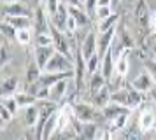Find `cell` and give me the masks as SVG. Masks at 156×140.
<instances>
[{
    "instance_id": "1",
    "label": "cell",
    "mask_w": 156,
    "mask_h": 140,
    "mask_svg": "<svg viewBox=\"0 0 156 140\" xmlns=\"http://www.w3.org/2000/svg\"><path fill=\"white\" fill-rule=\"evenodd\" d=\"M72 110H74V117L79 123H97L98 116H102V110H98L93 103H86V102L72 103Z\"/></svg>"
},
{
    "instance_id": "2",
    "label": "cell",
    "mask_w": 156,
    "mask_h": 140,
    "mask_svg": "<svg viewBox=\"0 0 156 140\" xmlns=\"http://www.w3.org/2000/svg\"><path fill=\"white\" fill-rule=\"evenodd\" d=\"M76 67V60L70 56H65L62 53H55L53 58L49 60V63L46 65L44 72H53V74H62V72H74Z\"/></svg>"
},
{
    "instance_id": "3",
    "label": "cell",
    "mask_w": 156,
    "mask_h": 140,
    "mask_svg": "<svg viewBox=\"0 0 156 140\" xmlns=\"http://www.w3.org/2000/svg\"><path fill=\"white\" fill-rule=\"evenodd\" d=\"M137 124H139L142 133H149L151 130L156 128V103L154 102L151 105H144L142 107L139 119H137Z\"/></svg>"
},
{
    "instance_id": "4",
    "label": "cell",
    "mask_w": 156,
    "mask_h": 140,
    "mask_svg": "<svg viewBox=\"0 0 156 140\" xmlns=\"http://www.w3.org/2000/svg\"><path fill=\"white\" fill-rule=\"evenodd\" d=\"M79 49H81L83 58H84L86 61H88L90 58H93L95 54H98V37H97V33H95L93 30H90V32L86 33V37L83 39Z\"/></svg>"
},
{
    "instance_id": "5",
    "label": "cell",
    "mask_w": 156,
    "mask_h": 140,
    "mask_svg": "<svg viewBox=\"0 0 156 140\" xmlns=\"http://www.w3.org/2000/svg\"><path fill=\"white\" fill-rule=\"evenodd\" d=\"M34 26H35V33H49L51 32V19L49 14L44 7H37L35 14H34Z\"/></svg>"
},
{
    "instance_id": "6",
    "label": "cell",
    "mask_w": 156,
    "mask_h": 140,
    "mask_svg": "<svg viewBox=\"0 0 156 140\" xmlns=\"http://www.w3.org/2000/svg\"><path fill=\"white\" fill-rule=\"evenodd\" d=\"M72 81H74V77H69V79H62V81H58L56 84H53L49 88V100L51 102L60 103V102L67 96V93H69V84H72Z\"/></svg>"
},
{
    "instance_id": "7",
    "label": "cell",
    "mask_w": 156,
    "mask_h": 140,
    "mask_svg": "<svg viewBox=\"0 0 156 140\" xmlns=\"http://www.w3.org/2000/svg\"><path fill=\"white\" fill-rule=\"evenodd\" d=\"M55 53H56V49L53 47V46H35V49H34V60H35V63L41 67L42 72H44L46 65L49 63V60L53 58Z\"/></svg>"
},
{
    "instance_id": "8",
    "label": "cell",
    "mask_w": 156,
    "mask_h": 140,
    "mask_svg": "<svg viewBox=\"0 0 156 140\" xmlns=\"http://www.w3.org/2000/svg\"><path fill=\"white\" fill-rule=\"evenodd\" d=\"M130 84H132L137 91H140V93L146 95V93H151V91L154 89L156 82H154V79H153V75H151L149 72H142L140 75H137Z\"/></svg>"
},
{
    "instance_id": "9",
    "label": "cell",
    "mask_w": 156,
    "mask_h": 140,
    "mask_svg": "<svg viewBox=\"0 0 156 140\" xmlns=\"http://www.w3.org/2000/svg\"><path fill=\"white\" fill-rule=\"evenodd\" d=\"M70 18V12H69V7L65 5L63 2L60 4L58 11L55 12V16H51V25L55 28H58L60 32H67V21Z\"/></svg>"
},
{
    "instance_id": "10",
    "label": "cell",
    "mask_w": 156,
    "mask_h": 140,
    "mask_svg": "<svg viewBox=\"0 0 156 140\" xmlns=\"http://www.w3.org/2000/svg\"><path fill=\"white\" fill-rule=\"evenodd\" d=\"M135 19H137V23H139V26L142 30L151 28V12H149L144 0H139V4L135 7Z\"/></svg>"
},
{
    "instance_id": "11",
    "label": "cell",
    "mask_w": 156,
    "mask_h": 140,
    "mask_svg": "<svg viewBox=\"0 0 156 140\" xmlns=\"http://www.w3.org/2000/svg\"><path fill=\"white\" fill-rule=\"evenodd\" d=\"M123 114H132V109L123 107V105H118V103H114V102H111L107 107L102 109V117L105 119V121H111V119H114V117H119Z\"/></svg>"
},
{
    "instance_id": "12",
    "label": "cell",
    "mask_w": 156,
    "mask_h": 140,
    "mask_svg": "<svg viewBox=\"0 0 156 140\" xmlns=\"http://www.w3.org/2000/svg\"><path fill=\"white\" fill-rule=\"evenodd\" d=\"M23 110H25L23 112V123L27 124V128L35 130V126L39 124V119H41V109L37 105H30Z\"/></svg>"
},
{
    "instance_id": "13",
    "label": "cell",
    "mask_w": 156,
    "mask_h": 140,
    "mask_svg": "<svg viewBox=\"0 0 156 140\" xmlns=\"http://www.w3.org/2000/svg\"><path fill=\"white\" fill-rule=\"evenodd\" d=\"M9 16H28V7L23 5L21 2L2 4V18H9Z\"/></svg>"
},
{
    "instance_id": "14",
    "label": "cell",
    "mask_w": 156,
    "mask_h": 140,
    "mask_svg": "<svg viewBox=\"0 0 156 140\" xmlns=\"http://www.w3.org/2000/svg\"><path fill=\"white\" fill-rule=\"evenodd\" d=\"M18 86H20L18 77H4V79H2V86H0L2 98H5V96H14L16 91H18Z\"/></svg>"
},
{
    "instance_id": "15",
    "label": "cell",
    "mask_w": 156,
    "mask_h": 140,
    "mask_svg": "<svg viewBox=\"0 0 156 140\" xmlns=\"http://www.w3.org/2000/svg\"><path fill=\"white\" fill-rule=\"evenodd\" d=\"M111 102L132 109V98H130V91H128L126 86H123V88L118 89V91H112V93H111Z\"/></svg>"
},
{
    "instance_id": "16",
    "label": "cell",
    "mask_w": 156,
    "mask_h": 140,
    "mask_svg": "<svg viewBox=\"0 0 156 140\" xmlns=\"http://www.w3.org/2000/svg\"><path fill=\"white\" fill-rule=\"evenodd\" d=\"M111 88H109V84H107L105 88H102V89L95 95V96H91V103L97 107V109H104V107H107V105L111 103Z\"/></svg>"
},
{
    "instance_id": "17",
    "label": "cell",
    "mask_w": 156,
    "mask_h": 140,
    "mask_svg": "<svg viewBox=\"0 0 156 140\" xmlns=\"http://www.w3.org/2000/svg\"><path fill=\"white\" fill-rule=\"evenodd\" d=\"M41 75H42V70H41V67L35 63V60L32 58L30 60V63L27 65V74H25V79H27V84L28 86H32V84H35L39 79H41Z\"/></svg>"
},
{
    "instance_id": "18",
    "label": "cell",
    "mask_w": 156,
    "mask_h": 140,
    "mask_svg": "<svg viewBox=\"0 0 156 140\" xmlns=\"http://www.w3.org/2000/svg\"><path fill=\"white\" fill-rule=\"evenodd\" d=\"M114 67H116V60H114L112 53L109 51V53L102 58V68H100V72H102L104 77L107 79V82H109L114 75Z\"/></svg>"
},
{
    "instance_id": "19",
    "label": "cell",
    "mask_w": 156,
    "mask_h": 140,
    "mask_svg": "<svg viewBox=\"0 0 156 140\" xmlns=\"http://www.w3.org/2000/svg\"><path fill=\"white\" fill-rule=\"evenodd\" d=\"M105 86H107V79L104 77L102 72H97V74L90 75V98L95 96V95H97L102 88H105Z\"/></svg>"
},
{
    "instance_id": "20",
    "label": "cell",
    "mask_w": 156,
    "mask_h": 140,
    "mask_svg": "<svg viewBox=\"0 0 156 140\" xmlns=\"http://www.w3.org/2000/svg\"><path fill=\"white\" fill-rule=\"evenodd\" d=\"M98 131L100 130H98V126H97V123H83L79 137H81V140H95Z\"/></svg>"
},
{
    "instance_id": "21",
    "label": "cell",
    "mask_w": 156,
    "mask_h": 140,
    "mask_svg": "<svg viewBox=\"0 0 156 140\" xmlns=\"http://www.w3.org/2000/svg\"><path fill=\"white\" fill-rule=\"evenodd\" d=\"M67 7H69V5H67ZM69 12H70V16L76 18V21L79 23V26H88V25H90V21H91V18L88 16V12L84 11V7H83V5L69 7Z\"/></svg>"
},
{
    "instance_id": "22",
    "label": "cell",
    "mask_w": 156,
    "mask_h": 140,
    "mask_svg": "<svg viewBox=\"0 0 156 140\" xmlns=\"http://www.w3.org/2000/svg\"><path fill=\"white\" fill-rule=\"evenodd\" d=\"M14 98H16V102H18V105H20V109H27L30 105H37V102H39V98H37L35 95H32L30 91L16 93Z\"/></svg>"
},
{
    "instance_id": "23",
    "label": "cell",
    "mask_w": 156,
    "mask_h": 140,
    "mask_svg": "<svg viewBox=\"0 0 156 140\" xmlns=\"http://www.w3.org/2000/svg\"><path fill=\"white\" fill-rule=\"evenodd\" d=\"M119 21H121V16L118 12H114L112 16H109V18H105V19L98 21V33H105V32H109V30L116 28Z\"/></svg>"
},
{
    "instance_id": "24",
    "label": "cell",
    "mask_w": 156,
    "mask_h": 140,
    "mask_svg": "<svg viewBox=\"0 0 156 140\" xmlns=\"http://www.w3.org/2000/svg\"><path fill=\"white\" fill-rule=\"evenodd\" d=\"M2 21H7L16 30H23V28L32 26V21H30L28 16H9V18H2Z\"/></svg>"
},
{
    "instance_id": "25",
    "label": "cell",
    "mask_w": 156,
    "mask_h": 140,
    "mask_svg": "<svg viewBox=\"0 0 156 140\" xmlns=\"http://www.w3.org/2000/svg\"><path fill=\"white\" fill-rule=\"evenodd\" d=\"M128 56H121L116 60V67H114V75L119 77V79H125L128 74Z\"/></svg>"
},
{
    "instance_id": "26",
    "label": "cell",
    "mask_w": 156,
    "mask_h": 140,
    "mask_svg": "<svg viewBox=\"0 0 156 140\" xmlns=\"http://www.w3.org/2000/svg\"><path fill=\"white\" fill-rule=\"evenodd\" d=\"M86 68H88V74H90V75L100 72V68H102V56L95 54L93 58H90V60L86 61Z\"/></svg>"
},
{
    "instance_id": "27",
    "label": "cell",
    "mask_w": 156,
    "mask_h": 140,
    "mask_svg": "<svg viewBox=\"0 0 156 140\" xmlns=\"http://www.w3.org/2000/svg\"><path fill=\"white\" fill-rule=\"evenodd\" d=\"M2 107H5V109H7V110L11 112L12 116H16L18 112L21 110L14 96H5V98H2Z\"/></svg>"
},
{
    "instance_id": "28",
    "label": "cell",
    "mask_w": 156,
    "mask_h": 140,
    "mask_svg": "<svg viewBox=\"0 0 156 140\" xmlns=\"http://www.w3.org/2000/svg\"><path fill=\"white\" fill-rule=\"evenodd\" d=\"M16 35H18V30L12 25H9L7 21H2V37L5 40H12L16 39Z\"/></svg>"
},
{
    "instance_id": "29",
    "label": "cell",
    "mask_w": 156,
    "mask_h": 140,
    "mask_svg": "<svg viewBox=\"0 0 156 140\" xmlns=\"http://www.w3.org/2000/svg\"><path fill=\"white\" fill-rule=\"evenodd\" d=\"M16 40L20 42L21 46H28L30 42H32V32H30V28H23V30H18Z\"/></svg>"
},
{
    "instance_id": "30",
    "label": "cell",
    "mask_w": 156,
    "mask_h": 140,
    "mask_svg": "<svg viewBox=\"0 0 156 140\" xmlns=\"http://www.w3.org/2000/svg\"><path fill=\"white\" fill-rule=\"evenodd\" d=\"M53 35L49 33H35V46H53ZM55 47V46H53Z\"/></svg>"
},
{
    "instance_id": "31",
    "label": "cell",
    "mask_w": 156,
    "mask_h": 140,
    "mask_svg": "<svg viewBox=\"0 0 156 140\" xmlns=\"http://www.w3.org/2000/svg\"><path fill=\"white\" fill-rule=\"evenodd\" d=\"M11 61V53H9V46L7 40L2 39V56H0V63H2V68H5V65Z\"/></svg>"
},
{
    "instance_id": "32",
    "label": "cell",
    "mask_w": 156,
    "mask_h": 140,
    "mask_svg": "<svg viewBox=\"0 0 156 140\" xmlns=\"http://www.w3.org/2000/svg\"><path fill=\"white\" fill-rule=\"evenodd\" d=\"M112 14H114L112 7H97L95 19H97V21H102V19H105V18H109V16H112Z\"/></svg>"
},
{
    "instance_id": "33",
    "label": "cell",
    "mask_w": 156,
    "mask_h": 140,
    "mask_svg": "<svg viewBox=\"0 0 156 140\" xmlns=\"http://www.w3.org/2000/svg\"><path fill=\"white\" fill-rule=\"evenodd\" d=\"M12 117H14V116H12V114H11V112H9L7 109H5V107H2V109H0V119H2V130H5V128H7V124L11 123V121H12Z\"/></svg>"
},
{
    "instance_id": "34",
    "label": "cell",
    "mask_w": 156,
    "mask_h": 140,
    "mask_svg": "<svg viewBox=\"0 0 156 140\" xmlns=\"http://www.w3.org/2000/svg\"><path fill=\"white\" fill-rule=\"evenodd\" d=\"M77 28H79V23L76 21V18H74V16H70V18H69V21H67V32H65V33L74 35L76 32H77Z\"/></svg>"
},
{
    "instance_id": "35",
    "label": "cell",
    "mask_w": 156,
    "mask_h": 140,
    "mask_svg": "<svg viewBox=\"0 0 156 140\" xmlns=\"http://www.w3.org/2000/svg\"><path fill=\"white\" fill-rule=\"evenodd\" d=\"M144 63L147 67V72L153 75V79H154V82H156V61L154 60H144Z\"/></svg>"
},
{
    "instance_id": "36",
    "label": "cell",
    "mask_w": 156,
    "mask_h": 140,
    "mask_svg": "<svg viewBox=\"0 0 156 140\" xmlns=\"http://www.w3.org/2000/svg\"><path fill=\"white\" fill-rule=\"evenodd\" d=\"M95 140H112V131L107 130V128H104V130H100L98 131V135H97V138Z\"/></svg>"
},
{
    "instance_id": "37",
    "label": "cell",
    "mask_w": 156,
    "mask_h": 140,
    "mask_svg": "<svg viewBox=\"0 0 156 140\" xmlns=\"http://www.w3.org/2000/svg\"><path fill=\"white\" fill-rule=\"evenodd\" d=\"M65 5H69V7H79V5H83L81 4V0H62Z\"/></svg>"
},
{
    "instance_id": "38",
    "label": "cell",
    "mask_w": 156,
    "mask_h": 140,
    "mask_svg": "<svg viewBox=\"0 0 156 140\" xmlns=\"http://www.w3.org/2000/svg\"><path fill=\"white\" fill-rule=\"evenodd\" d=\"M98 7H112V0H98Z\"/></svg>"
},
{
    "instance_id": "39",
    "label": "cell",
    "mask_w": 156,
    "mask_h": 140,
    "mask_svg": "<svg viewBox=\"0 0 156 140\" xmlns=\"http://www.w3.org/2000/svg\"><path fill=\"white\" fill-rule=\"evenodd\" d=\"M151 30L156 33V12L151 14Z\"/></svg>"
},
{
    "instance_id": "40",
    "label": "cell",
    "mask_w": 156,
    "mask_h": 140,
    "mask_svg": "<svg viewBox=\"0 0 156 140\" xmlns=\"http://www.w3.org/2000/svg\"><path fill=\"white\" fill-rule=\"evenodd\" d=\"M14 2H18V0H2V4H14Z\"/></svg>"
},
{
    "instance_id": "41",
    "label": "cell",
    "mask_w": 156,
    "mask_h": 140,
    "mask_svg": "<svg viewBox=\"0 0 156 140\" xmlns=\"http://www.w3.org/2000/svg\"><path fill=\"white\" fill-rule=\"evenodd\" d=\"M18 140H28V137H25V135H23V137H20Z\"/></svg>"
},
{
    "instance_id": "42",
    "label": "cell",
    "mask_w": 156,
    "mask_h": 140,
    "mask_svg": "<svg viewBox=\"0 0 156 140\" xmlns=\"http://www.w3.org/2000/svg\"><path fill=\"white\" fill-rule=\"evenodd\" d=\"M84 2H86V0H81V4H83V5H84Z\"/></svg>"
}]
</instances>
